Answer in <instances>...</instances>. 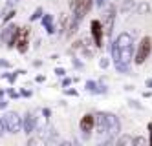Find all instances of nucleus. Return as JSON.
Wrapping results in <instances>:
<instances>
[{
  "label": "nucleus",
  "mask_w": 152,
  "mask_h": 146,
  "mask_svg": "<svg viewBox=\"0 0 152 146\" xmlns=\"http://www.w3.org/2000/svg\"><path fill=\"white\" fill-rule=\"evenodd\" d=\"M130 53H132V38L130 35H121L115 42V48H114V55L117 60H128L130 59Z\"/></svg>",
  "instance_id": "1"
},
{
  "label": "nucleus",
  "mask_w": 152,
  "mask_h": 146,
  "mask_svg": "<svg viewBox=\"0 0 152 146\" xmlns=\"http://www.w3.org/2000/svg\"><path fill=\"white\" fill-rule=\"evenodd\" d=\"M150 49H152V40L148 37H145L143 40L139 42V48H137V53H136V62L143 64L147 60V57L150 55Z\"/></svg>",
  "instance_id": "2"
},
{
  "label": "nucleus",
  "mask_w": 152,
  "mask_h": 146,
  "mask_svg": "<svg viewBox=\"0 0 152 146\" xmlns=\"http://www.w3.org/2000/svg\"><path fill=\"white\" fill-rule=\"evenodd\" d=\"M92 7V0H72V9L77 18H83Z\"/></svg>",
  "instance_id": "3"
},
{
  "label": "nucleus",
  "mask_w": 152,
  "mask_h": 146,
  "mask_svg": "<svg viewBox=\"0 0 152 146\" xmlns=\"http://www.w3.org/2000/svg\"><path fill=\"white\" fill-rule=\"evenodd\" d=\"M28 37H29V29H28V28L18 29V31L15 33L13 42L17 44V49H18V51H26V49H28Z\"/></svg>",
  "instance_id": "4"
},
{
  "label": "nucleus",
  "mask_w": 152,
  "mask_h": 146,
  "mask_svg": "<svg viewBox=\"0 0 152 146\" xmlns=\"http://www.w3.org/2000/svg\"><path fill=\"white\" fill-rule=\"evenodd\" d=\"M92 35H94V44L97 48L103 46V26L99 20H94L92 22Z\"/></svg>",
  "instance_id": "5"
},
{
  "label": "nucleus",
  "mask_w": 152,
  "mask_h": 146,
  "mask_svg": "<svg viewBox=\"0 0 152 146\" xmlns=\"http://www.w3.org/2000/svg\"><path fill=\"white\" fill-rule=\"evenodd\" d=\"M4 121H6V126H7L9 131H18V128H20V117L17 113H7Z\"/></svg>",
  "instance_id": "6"
},
{
  "label": "nucleus",
  "mask_w": 152,
  "mask_h": 146,
  "mask_svg": "<svg viewBox=\"0 0 152 146\" xmlns=\"http://www.w3.org/2000/svg\"><path fill=\"white\" fill-rule=\"evenodd\" d=\"M95 126V117L94 115H84L81 119V130L83 131H92Z\"/></svg>",
  "instance_id": "7"
},
{
  "label": "nucleus",
  "mask_w": 152,
  "mask_h": 146,
  "mask_svg": "<svg viewBox=\"0 0 152 146\" xmlns=\"http://www.w3.org/2000/svg\"><path fill=\"white\" fill-rule=\"evenodd\" d=\"M0 133H2V124H0Z\"/></svg>",
  "instance_id": "8"
}]
</instances>
